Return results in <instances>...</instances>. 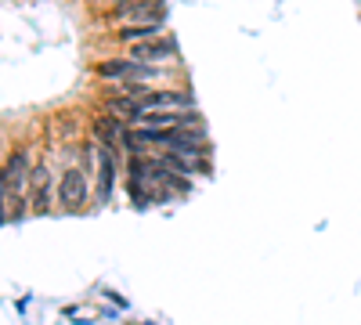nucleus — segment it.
Masks as SVG:
<instances>
[{
  "label": "nucleus",
  "instance_id": "obj_12",
  "mask_svg": "<svg viewBox=\"0 0 361 325\" xmlns=\"http://www.w3.org/2000/svg\"><path fill=\"white\" fill-rule=\"evenodd\" d=\"M116 4H134V0H116Z\"/></svg>",
  "mask_w": 361,
  "mask_h": 325
},
{
  "label": "nucleus",
  "instance_id": "obj_2",
  "mask_svg": "<svg viewBox=\"0 0 361 325\" xmlns=\"http://www.w3.org/2000/svg\"><path fill=\"white\" fill-rule=\"evenodd\" d=\"M58 202L66 206V210H80L87 202V177L73 166L62 173V181H58Z\"/></svg>",
  "mask_w": 361,
  "mask_h": 325
},
{
  "label": "nucleus",
  "instance_id": "obj_8",
  "mask_svg": "<svg viewBox=\"0 0 361 325\" xmlns=\"http://www.w3.org/2000/svg\"><path fill=\"white\" fill-rule=\"evenodd\" d=\"M94 134L105 141V145H116V141H123V120H119V116H98V120H94Z\"/></svg>",
  "mask_w": 361,
  "mask_h": 325
},
{
  "label": "nucleus",
  "instance_id": "obj_6",
  "mask_svg": "<svg viewBox=\"0 0 361 325\" xmlns=\"http://www.w3.org/2000/svg\"><path fill=\"white\" fill-rule=\"evenodd\" d=\"M123 18H137V22H163L166 4L163 0H134V4H119Z\"/></svg>",
  "mask_w": 361,
  "mask_h": 325
},
{
  "label": "nucleus",
  "instance_id": "obj_7",
  "mask_svg": "<svg viewBox=\"0 0 361 325\" xmlns=\"http://www.w3.org/2000/svg\"><path fill=\"white\" fill-rule=\"evenodd\" d=\"M159 29H163V22H134V25H123V29H119V40H127V44H145V40H156Z\"/></svg>",
  "mask_w": 361,
  "mask_h": 325
},
{
  "label": "nucleus",
  "instance_id": "obj_11",
  "mask_svg": "<svg viewBox=\"0 0 361 325\" xmlns=\"http://www.w3.org/2000/svg\"><path fill=\"white\" fill-rule=\"evenodd\" d=\"M8 221V185H4V177H0V224Z\"/></svg>",
  "mask_w": 361,
  "mask_h": 325
},
{
  "label": "nucleus",
  "instance_id": "obj_4",
  "mask_svg": "<svg viewBox=\"0 0 361 325\" xmlns=\"http://www.w3.org/2000/svg\"><path fill=\"white\" fill-rule=\"evenodd\" d=\"M130 58H137V62H148V66H156L163 62V58H177V40H145L137 47H130Z\"/></svg>",
  "mask_w": 361,
  "mask_h": 325
},
{
  "label": "nucleus",
  "instance_id": "obj_1",
  "mask_svg": "<svg viewBox=\"0 0 361 325\" xmlns=\"http://www.w3.org/2000/svg\"><path fill=\"white\" fill-rule=\"evenodd\" d=\"M94 73L102 76V80H152V76H159V69L156 66H148V62H137V58H112V62H98L94 66Z\"/></svg>",
  "mask_w": 361,
  "mask_h": 325
},
{
  "label": "nucleus",
  "instance_id": "obj_9",
  "mask_svg": "<svg viewBox=\"0 0 361 325\" xmlns=\"http://www.w3.org/2000/svg\"><path fill=\"white\" fill-rule=\"evenodd\" d=\"M109 112L119 116V120H127V123H141L145 105H141L137 98H112V102H109Z\"/></svg>",
  "mask_w": 361,
  "mask_h": 325
},
{
  "label": "nucleus",
  "instance_id": "obj_10",
  "mask_svg": "<svg viewBox=\"0 0 361 325\" xmlns=\"http://www.w3.org/2000/svg\"><path fill=\"white\" fill-rule=\"evenodd\" d=\"M112 173H116V159L112 152H102V163H98V199L102 202L112 199Z\"/></svg>",
  "mask_w": 361,
  "mask_h": 325
},
{
  "label": "nucleus",
  "instance_id": "obj_5",
  "mask_svg": "<svg viewBox=\"0 0 361 325\" xmlns=\"http://www.w3.org/2000/svg\"><path fill=\"white\" fill-rule=\"evenodd\" d=\"M145 112H159V109H188L192 94H177V91H145L141 94Z\"/></svg>",
  "mask_w": 361,
  "mask_h": 325
},
{
  "label": "nucleus",
  "instance_id": "obj_3",
  "mask_svg": "<svg viewBox=\"0 0 361 325\" xmlns=\"http://www.w3.org/2000/svg\"><path fill=\"white\" fill-rule=\"evenodd\" d=\"M29 195H33V210L47 214V206H51V170L44 163H37L33 170H29Z\"/></svg>",
  "mask_w": 361,
  "mask_h": 325
}]
</instances>
